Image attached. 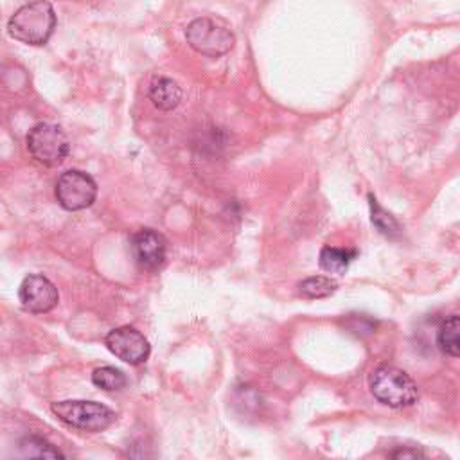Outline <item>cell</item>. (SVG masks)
I'll return each mask as SVG.
<instances>
[{
    "instance_id": "1",
    "label": "cell",
    "mask_w": 460,
    "mask_h": 460,
    "mask_svg": "<svg viewBox=\"0 0 460 460\" xmlns=\"http://www.w3.org/2000/svg\"><path fill=\"white\" fill-rule=\"evenodd\" d=\"M56 29V13L45 0L22 5L7 22L11 38L27 45H45Z\"/></svg>"
},
{
    "instance_id": "2",
    "label": "cell",
    "mask_w": 460,
    "mask_h": 460,
    "mask_svg": "<svg viewBox=\"0 0 460 460\" xmlns=\"http://www.w3.org/2000/svg\"><path fill=\"white\" fill-rule=\"evenodd\" d=\"M368 386L372 395L390 408L411 406L419 397L415 381L404 370L392 365L374 368L368 377Z\"/></svg>"
},
{
    "instance_id": "3",
    "label": "cell",
    "mask_w": 460,
    "mask_h": 460,
    "mask_svg": "<svg viewBox=\"0 0 460 460\" xmlns=\"http://www.w3.org/2000/svg\"><path fill=\"white\" fill-rule=\"evenodd\" d=\"M50 410L61 422L83 431H102L115 420V413L95 401H58Z\"/></svg>"
},
{
    "instance_id": "4",
    "label": "cell",
    "mask_w": 460,
    "mask_h": 460,
    "mask_svg": "<svg viewBox=\"0 0 460 460\" xmlns=\"http://www.w3.org/2000/svg\"><path fill=\"white\" fill-rule=\"evenodd\" d=\"M185 40L192 50L208 58H219L234 47V34L217 20L201 16L192 20L185 29Z\"/></svg>"
},
{
    "instance_id": "5",
    "label": "cell",
    "mask_w": 460,
    "mask_h": 460,
    "mask_svg": "<svg viewBox=\"0 0 460 460\" xmlns=\"http://www.w3.org/2000/svg\"><path fill=\"white\" fill-rule=\"evenodd\" d=\"M27 149L40 164L54 167L66 158L70 144L66 133L58 124L40 122L27 133Z\"/></svg>"
},
{
    "instance_id": "6",
    "label": "cell",
    "mask_w": 460,
    "mask_h": 460,
    "mask_svg": "<svg viewBox=\"0 0 460 460\" xmlns=\"http://www.w3.org/2000/svg\"><path fill=\"white\" fill-rule=\"evenodd\" d=\"M97 198L95 180L79 169L65 171L56 181V199L65 210L88 208Z\"/></svg>"
},
{
    "instance_id": "7",
    "label": "cell",
    "mask_w": 460,
    "mask_h": 460,
    "mask_svg": "<svg viewBox=\"0 0 460 460\" xmlns=\"http://www.w3.org/2000/svg\"><path fill=\"white\" fill-rule=\"evenodd\" d=\"M106 349L129 365H140L149 358L151 345L147 338L135 327L122 325L110 331L104 338Z\"/></svg>"
},
{
    "instance_id": "8",
    "label": "cell",
    "mask_w": 460,
    "mask_h": 460,
    "mask_svg": "<svg viewBox=\"0 0 460 460\" xmlns=\"http://www.w3.org/2000/svg\"><path fill=\"white\" fill-rule=\"evenodd\" d=\"M131 253L138 268L146 271H156L165 262L167 243L156 230L142 228L131 237Z\"/></svg>"
},
{
    "instance_id": "9",
    "label": "cell",
    "mask_w": 460,
    "mask_h": 460,
    "mask_svg": "<svg viewBox=\"0 0 460 460\" xmlns=\"http://www.w3.org/2000/svg\"><path fill=\"white\" fill-rule=\"evenodd\" d=\"M22 307L29 313H49L56 307L59 295L52 280L43 275H29L22 280L18 289Z\"/></svg>"
},
{
    "instance_id": "10",
    "label": "cell",
    "mask_w": 460,
    "mask_h": 460,
    "mask_svg": "<svg viewBox=\"0 0 460 460\" xmlns=\"http://www.w3.org/2000/svg\"><path fill=\"white\" fill-rule=\"evenodd\" d=\"M149 99L158 110L171 111L181 101V88L169 77H155L149 84Z\"/></svg>"
},
{
    "instance_id": "11",
    "label": "cell",
    "mask_w": 460,
    "mask_h": 460,
    "mask_svg": "<svg viewBox=\"0 0 460 460\" xmlns=\"http://www.w3.org/2000/svg\"><path fill=\"white\" fill-rule=\"evenodd\" d=\"M437 345L438 349L451 358H458L460 354V318L458 314H449L442 320L437 331Z\"/></svg>"
},
{
    "instance_id": "12",
    "label": "cell",
    "mask_w": 460,
    "mask_h": 460,
    "mask_svg": "<svg viewBox=\"0 0 460 460\" xmlns=\"http://www.w3.org/2000/svg\"><path fill=\"white\" fill-rule=\"evenodd\" d=\"M358 255L356 250L349 248H338V246H323L320 250V268L329 273H345L349 264Z\"/></svg>"
},
{
    "instance_id": "13",
    "label": "cell",
    "mask_w": 460,
    "mask_h": 460,
    "mask_svg": "<svg viewBox=\"0 0 460 460\" xmlns=\"http://www.w3.org/2000/svg\"><path fill=\"white\" fill-rule=\"evenodd\" d=\"M338 289L336 280H332L331 277H323V275H316V277H307L298 284V295L302 298H325L329 295H332Z\"/></svg>"
},
{
    "instance_id": "14",
    "label": "cell",
    "mask_w": 460,
    "mask_h": 460,
    "mask_svg": "<svg viewBox=\"0 0 460 460\" xmlns=\"http://www.w3.org/2000/svg\"><path fill=\"white\" fill-rule=\"evenodd\" d=\"M368 203H370V219L374 223V226L383 234V235H388V237H395L401 234V225L399 221L390 214L386 212L379 203L377 199L368 194Z\"/></svg>"
},
{
    "instance_id": "15",
    "label": "cell",
    "mask_w": 460,
    "mask_h": 460,
    "mask_svg": "<svg viewBox=\"0 0 460 460\" xmlns=\"http://www.w3.org/2000/svg\"><path fill=\"white\" fill-rule=\"evenodd\" d=\"M92 383L102 390L113 392V390H120L128 385V379L124 376L122 370L115 368V367H99L92 372Z\"/></svg>"
},
{
    "instance_id": "16",
    "label": "cell",
    "mask_w": 460,
    "mask_h": 460,
    "mask_svg": "<svg viewBox=\"0 0 460 460\" xmlns=\"http://www.w3.org/2000/svg\"><path fill=\"white\" fill-rule=\"evenodd\" d=\"M20 451L25 456H43V458H58L63 456L59 449H56L52 444L40 437H25L20 442Z\"/></svg>"
},
{
    "instance_id": "17",
    "label": "cell",
    "mask_w": 460,
    "mask_h": 460,
    "mask_svg": "<svg viewBox=\"0 0 460 460\" xmlns=\"http://www.w3.org/2000/svg\"><path fill=\"white\" fill-rule=\"evenodd\" d=\"M392 458H422L424 453L419 451V449H397V451H392L390 453Z\"/></svg>"
}]
</instances>
